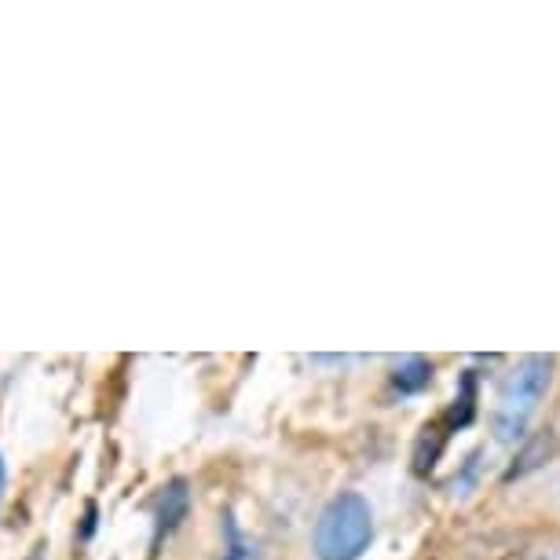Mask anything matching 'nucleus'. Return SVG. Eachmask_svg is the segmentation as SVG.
<instances>
[{
	"label": "nucleus",
	"instance_id": "obj_1",
	"mask_svg": "<svg viewBox=\"0 0 560 560\" xmlns=\"http://www.w3.org/2000/svg\"><path fill=\"white\" fill-rule=\"evenodd\" d=\"M553 382V359L549 355H527L510 374L502 377L499 396H494V436L502 443H513L524 436L527 421L535 418L538 404L549 393Z\"/></svg>",
	"mask_w": 560,
	"mask_h": 560
},
{
	"label": "nucleus",
	"instance_id": "obj_2",
	"mask_svg": "<svg viewBox=\"0 0 560 560\" xmlns=\"http://www.w3.org/2000/svg\"><path fill=\"white\" fill-rule=\"evenodd\" d=\"M374 538V516L363 494L345 491L326 505L315 524V557L319 560H355Z\"/></svg>",
	"mask_w": 560,
	"mask_h": 560
},
{
	"label": "nucleus",
	"instance_id": "obj_3",
	"mask_svg": "<svg viewBox=\"0 0 560 560\" xmlns=\"http://www.w3.org/2000/svg\"><path fill=\"white\" fill-rule=\"evenodd\" d=\"M228 560H242V546H238V542H231V549H228Z\"/></svg>",
	"mask_w": 560,
	"mask_h": 560
}]
</instances>
